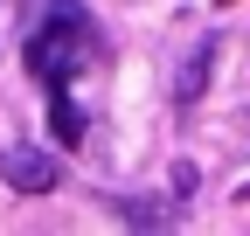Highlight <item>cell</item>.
I'll use <instances>...</instances> for the list:
<instances>
[{
  "instance_id": "7a4b0ae2",
  "label": "cell",
  "mask_w": 250,
  "mask_h": 236,
  "mask_svg": "<svg viewBox=\"0 0 250 236\" xmlns=\"http://www.w3.org/2000/svg\"><path fill=\"white\" fill-rule=\"evenodd\" d=\"M0 181H7L14 195H49V188H62V160L49 153V146L14 139V146H0Z\"/></svg>"
},
{
  "instance_id": "8992f818",
  "label": "cell",
  "mask_w": 250,
  "mask_h": 236,
  "mask_svg": "<svg viewBox=\"0 0 250 236\" xmlns=\"http://www.w3.org/2000/svg\"><path fill=\"white\" fill-rule=\"evenodd\" d=\"M215 7H229V0H215Z\"/></svg>"
},
{
  "instance_id": "3957f363",
  "label": "cell",
  "mask_w": 250,
  "mask_h": 236,
  "mask_svg": "<svg viewBox=\"0 0 250 236\" xmlns=\"http://www.w3.org/2000/svg\"><path fill=\"white\" fill-rule=\"evenodd\" d=\"M208 63H215V35H202L195 49H188V63H181V77H174V98H181V104H195V98H202Z\"/></svg>"
},
{
  "instance_id": "277c9868",
  "label": "cell",
  "mask_w": 250,
  "mask_h": 236,
  "mask_svg": "<svg viewBox=\"0 0 250 236\" xmlns=\"http://www.w3.org/2000/svg\"><path fill=\"white\" fill-rule=\"evenodd\" d=\"M42 91H49V125H56V139L77 146V139H83V111L70 104V83H42Z\"/></svg>"
},
{
  "instance_id": "6da1fadb",
  "label": "cell",
  "mask_w": 250,
  "mask_h": 236,
  "mask_svg": "<svg viewBox=\"0 0 250 236\" xmlns=\"http://www.w3.org/2000/svg\"><path fill=\"white\" fill-rule=\"evenodd\" d=\"M104 56V35H98V21H90L77 0H49V14H42V35L28 42V70H35L42 83H70L77 70H90Z\"/></svg>"
},
{
  "instance_id": "5b68a950",
  "label": "cell",
  "mask_w": 250,
  "mask_h": 236,
  "mask_svg": "<svg viewBox=\"0 0 250 236\" xmlns=\"http://www.w3.org/2000/svg\"><path fill=\"white\" fill-rule=\"evenodd\" d=\"M111 209H118L125 222H139V229H167V222H174V209H160V201H111Z\"/></svg>"
}]
</instances>
